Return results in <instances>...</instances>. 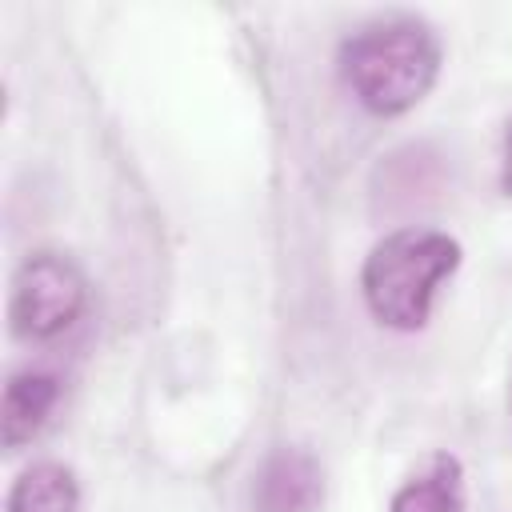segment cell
<instances>
[{"label": "cell", "mask_w": 512, "mask_h": 512, "mask_svg": "<svg viewBox=\"0 0 512 512\" xmlns=\"http://www.w3.org/2000/svg\"><path fill=\"white\" fill-rule=\"evenodd\" d=\"M444 48L432 24L416 16H384L340 44V80L376 116L416 108L440 80Z\"/></svg>", "instance_id": "1"}, {"label": "cell", "mask_w": 512, "mask_h": 512, "mask_svg": "<svg viewBox=\"0 0 512 512\" xmlns=\"http://www.w3.org/2000/svg\"><path fill=\"white\" fill-rule=\"evenodd\" d=\"M388 512H468L464 464L452 452H428L392 492Z\"/></svg>", "instance_id": "5"}, {"label": "cell", "mask_w": 512, "mask_h": 512, "mask_svg": "<svg viewBox=\"0 0 512 512\" xmlns=\"http://www.w3.org/2000/svg\"><path fill=\"white\" fill-rule=\"evenodd\" d=\"M88 308V280L80 264L64 252H32L12 272L8 288V328L20 340H56Z\"/></svg>", "instance_id": "3"}, {"label": "cell", "mask_w": 512, "mask_h": 512, "mask_svg": "<svg viewBox=\"0 0 512 512\" xmlns=\"http://www.w3.org/2000/svg\"><path fill=\"white\" fill-rule=\"evenodd\" d=\"M508 416H512V364H508Z\"/></svg>", "instance_id": "9"}, {"label": "cell", "mask_w": 512, "mask_h": 512, "mask_svg": "<svg viewBox=\"0 0 512 512\" xmlns=\"http://www.w3.org/2000/svg\"><path fill=\"white\" fill-rule=\"evenodd\" d=\"M500 192L512 196V120L504 128V148H500Z\"/></svg>", "instance_id": "8"}, {"label": "cell", "mask_w": 512, "mask_h": 512, "mask_svg": "<svg viewBox=\"0 0 512 512\" xmlns=\"http://www.w3.org/2000/svg\"><path fill=\"white\" fill-rule=\"evenodd\" d=\"M4 512H80V484L72 468L36 460L12 480Z\"/></svg>", "instance_id": "7"}, {"label": "cell", "mask_w": 512, "mask_h": 512, "mask_svg": "<svg viewBox=\"0 0 512 512\" xmlns=\"http://www.w3.org/2000/svg\"><path fill=\"white\" fill-rule=\"evenodd\" d=\"M324 464L296 444L272 448L252 472V512H324Z\"/></svg>", "instance_id": "4"}, {"label": "cell", "mask_w": 512, "mask_h": 512, "mask_svg": "<svg viewBox=\"0 0 512 512\" xmlns=\"http://www.w3.org/2000/svg\"><path fill=\"white\" fill-rule=\"evenodd\" d=\"M56 400H60V380L52 372H40V368L16 372L4 384V400H0V444L8 452L32 444L48 424Z\"/></svg>", "instance_id": "6"}, {"label": "cell", "mask_w": 512, "mask_h": 512, "mask_svg": "<svg viewBox=\"0 0 512 512\" xmlns=\"http://www.w3.org/2000/svg\"><path fill=\"white\" fill-rule=\"evenodd\" d=\"M460 256V240L440 228L408 224L380 236L360 268V296L372 320L392 332H420Z\"/></svg>", "instance_id": "2"}]
</instances>
